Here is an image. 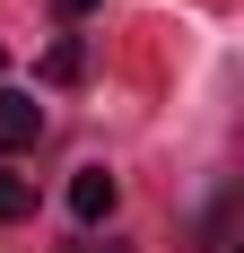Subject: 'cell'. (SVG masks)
Masks as SVG:
<instances>
[{
	"instance_id": "3957f363",
	"label": "cell",
	"mask_w": 244,
	"mask_h": 253,
	"mask_svg": "<svg viewBox=\"0 0 244 253\" xmlns=\"http://www.w3.org/2000/svg\"><path fill=\"white\" fill-rule=\"evenodd\" d=\"M79 70H87V52H79V44H70V35H61V44H52V52H44V79H52V87H70V79H79Z\"/></svg>"
},
{
	"instance_id": "7a4b0ae2",
	"label": "cell",
	"mask_w": 244,
	"mask_h": 253,
	"mask_svg": "<svg viewBox=\"0 0 244 253\" xmlns=\"http://www.w3.org/2000/svg\"><path fill=\"white\" fill-rule=\"evenodd\" d=\"M114 201H122V183L105 175V166H79V175H70V210L87 218V227H96V218H114Z\"/></svg>"
},
{
	"instance_id": "6da1fadb",
	"label": "cell",
	"mask_w": 244,
	"mask_h": 253,
	"mask_svg": "<svg viewBox=\"0 0 244 253\" xmlns=\"http://www.w3.org/2000/svg\"><path fill=\"white\" fill-rule=\"evenodd\" d=\"M35 140H44V105L0 87V149H35Z\"/></svg>"
},
{
	"instance_id": "5b68a950",
	"label": "cell",
	"mask_w": 244,
	"mask_h": 253,
	"mask_svg": "<svg viewBox=\"0 0 244 253\" xmlns=\"http://www.w3.org/2000/svg\"><path fill=\"white\" fill-rule=\"evenodd\" d=\"M52 9H61V18H87V9H96V0H52Z\"/></svg>"
},
{
	"instance_id": "277c9868",
	"label": "cell",
	"mask_w": 244,
	"mask_h": 253,
	"mask_svg": "<svg viewBox=\"0 0 244 253\" xmlns=\"http://www.w3.org/2000/svg\"><path fill=\"white\" fill-rule=\"evenodd\" d=\"M26 210H35V183H26V175H0V218H26Z\"/></svg>"
}]
</instances>
